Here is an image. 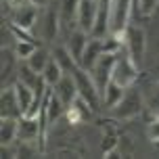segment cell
I'll return each instance as SVG.
<instances>
[{
  "mask_svg": "<svg viewBox=\"0 0 159 159\" xmlns=\"http://www.w3.org/2000/svg\"><path fill=\"white\" fill-rule=\"evenodd\" d=\"M143 109H144V94L138 88L130 86V88H126L121 101L113 107L111 111L117 119H134L143 113Z\"/></svg>",
  "mask_w": 159,
  "mask_h": 159,
  "instance_id": "obj_1",
  "label": "cell"
},
{
  "mask_svg": "<svg viewBox=\"0 0 159 159\" xmlns=\"http://www.w3.org/2000/svg\"><path fill=\"white\" fill-rule=\"evenodd\" d=\"M69 73H71L73 80H75L78 94L82 96L88 105H90V109H92V111H94V109H98V103H101V92H98L96 84L92 82L90 73H86V69H84V67H80V65H75Z\"/></svg>",
  "mask_w": 159,
  "mask_h": 159,
  "instance_id": "obj_2",
  "label": "cell"
},
{
  "mask_svg": "<svg viewBox=\"0 0 159 159\" xmlns=\"http://www.w3.org/2000/svg\"><path fill=\"white\" fill-rule=\"evenodd\" d=\"M117 55H119V52H103V55L98 57V61L92 65V69L88 71L101 94L105 92L107 84H109V82H111V78H113V67H115Z\"/></svg>",
  "mask_w": 159,
  "mask_h": 159,
  "instance_id": "obj_3",
  "label": "cell"
},
{
  "mask_svg": "<svg viewBox=\"0 0 159 159\" xmlns=\"http://www.w3.org/2000/svg\"><path fill=\"white\" fill-rule=\"evenodd\" d=\"M113 82H117L119 86L124 88H130L136 84V80H138V65L132 61V57L128 55H117V61H115V67H113Z\"/></svg>",
  "mask_w": 159,
  "mask_h": 159,
  "instance_id": "obj_4",
  "label": "cell"
},
{
  "mask_svg": "<svg viewBox=\"0 0 159 159\" xmlns=\"http://www.w3.org/2000/svg\"><path fill=\"white\" fill-rule=\"evenodd\" d=\"M111 8H113V0H96V17H94L90 38L105 40L111 34Z\"/></svg>",
  "mask_w": 159,
  "mask_h": 159,
  "instance_id": "obj_5",
  "label": "cell"
},
{
  "mask_svg": "<svg viewBox=\"0 0 159 159\" xmlns=\"http://www.w3.org/2000/svg\"><path fill=\"white\" fill-rule=\"evenodd\" d=\"M124 42H126V50L128 55L132 57V61L136 65L143 63L144 57V48H147V36H144V30L138 27V25H128L126 34H124Z\"/></svg>",
  "mask_w": 159,
  "mask_h": 159,
  "instance_id": "obj_6",
  "label": "cell"
},
{
  "mask_svg": "<svg viewBox=\"0 0 159 159\" xmlns=\"http://www.w3.org/2000/svg\"><path fill=\"white\" fill-rule=\"evenodd\" d=\"M134 11V0H113L111 8V36L121 38L128 30V19Z\"/></svg>",
  "mask_w": 159,
  "mask_h": 159,
  "instance_id": "obj_7",
  "label": "cell"
},
{
  "mask_svg": "<svg viewBox=\"0 0 159 159\" xmlns=\"http://www.w3.org/2000/svg\"><path fill=\"white\" fill-rule=\"evenodd\" d=\"M0 115H2V117H15V119H19L21 115H23V109H21V105H19L15 86H2Z\"/></svg>",
  "mask_w": 159,
  "mask_h": 159,
  "instance_id": "obj_8",
  "label": "cell"
},
{
  "mask_svg": "<svg viewBox=\"0 0 159 159\" xmlns=\"http://www.w3.org/2000/svg\"><path fill=\"white\" fill-rule=\"evenodd\" d=\"M101 151H103L105 157H115L117 151H119V130L113 121H105V126H103Z\"/></svg>",
  "mask_w": 159,
  "mask_h": 159,
  "instance_id": "obj_9",
  "label": "cell"
},
{
  "mask_svg": "<svg viewBox=\"0 0 159 159\" xmlns=\"http://www.w3.org/2000/svg\"><path fill=\"white\" fill-rule=\"evenodd\" d=\"M38 21H40V34H42V38L44 40H55L57 34H59L61 15L57 13L55 8H46Z\"/></svg>",
  "mask_w": 159,
  "mask_h": 159,
  "instance_id": "obj_10",
  "label": "cell"
},
{
  "mask_svg": "<svg viewBox=\"0 0 159 159\" xmlns=\"http://www.w3.org/2000/svg\"><path fill=\"white\" fill-rule=\"evenodd\" d=\"M55 92L59 94V98L63 101V105L69 109L73 103H75V98H78V86H75V80H73L71 73H65L63 78H61V82L55 86Z\"/></svg>",
  "mask_w": 159,
  "mask_h": 159,
  "instance_id": "obj_11",
  "label": "cell"
},
{
  "mask_svg": "<svg viewBox=\"0 0 159 159\" xmlns=\"http://www.w3.org/2000/svg\"><path fill=\"white\" fill-rule=\"evenodd\" d=\"M38 8L36 4H23V7H19L15 8V19H13V23L19 25L21 30H27V32H32L34 30V25H36V21H38L40 17H38Z\"/></svg>",
  "mask_w": 159,
  "mask_h": 159,
  "instance_id": "obj_12",
  "label": "cell"
},
{
  "mask_svg": "<svg viewBox=\"0 0 159 159\" xmlns=\"http://www.w3.org/2000/svg\"><path fill=\"white\" fill-rule=\"evenodd\" d=\"M19 138H21V143L40 140V115L38 117H30V115L19 117Z\"/></svg>",
  "mask_w": 159,
  "mask_h": 159,
  "instance_id": "obj_13",
  "label": "cell"
},
{
  "mask_svg": "<svg viewBox=\"0 0 159 159\" xmlns=\"http://www.w3.org/2000/svg\"><path fill=\"white\" fill-rule=\"evenodd\" d=\"M94 17H96V0H80V8H78V27L84 32H92L94 25Z\"/></svg>",
  "mask_w": 159,
  "mask_h": 159,
  "instance_id": "obj_14",
  "label": "cell"
},
{
  "mask_svg": "<svg viewBox=\"0 0 159 159\" xmlns=\"http://www.w3.org/2000/svg\"><path fill=\"white\" fill-rule=\"evenodd\" d=\"M88 36L90 34L84 32V30H78V32H71V36H69V42H67V48H69V52H71L73 61L75 63H82V55H84V50H86L88 46Z\"/></svg>",
  "mask_w": 159,
  "mask_h": 159,
  "instance_id": "obj_15",
  "label": "cell"
},
{
  "mask_svg": "<svg viewBox=\"0 0 159 159\" xmlns=\"http://www.w3.org/2000/svg\"><path fill=\"white\" fill-rule=\"evenodd\" d=\"M103 55V40H96V38H90L88 40V46L84 50V55H82V63L80 67H84L86 71L92 69V65L98 61V57Z\"/></svg>",
  "mask_w": 159,
  "mask_h": 159,
  "instance_id": "obj_16",
  "label": "cell"
},
{
  "mask_svg": "<svg viewBox=\"0 0 159 159\" xmlns=\"http://www.w3.org/2000/svg\"><path fill=\"white\" fill-rule=\"evenodd\" d=\"M44 107H46V119H48V124H55L57 119L63 115V111L67 109V107L63 105V101L59 98V94L52 92V90H48L46 98H44Z\"/></svg>",
  "mask_w": 159,
  "mask_h": 159,
  "instance_id": "obj_17",
  "label": "cell"
},
{
  "mask_svg": "<svg viewBox=\"0 0 159 159\" xmlns=\"http://www.w3.org/2000/svg\"><path fill=\"white\" fill-rule=\"evenodd\" d=\"M15 136H19V119L2 117V124H0V138H2V144H13Z\"/></svg>",
  "mask_w": 159,
  "mask_h": 159,
  "instance_id": "obj_18",
  "label": "cell"
},
{
  "mask_svg": "<svg viewBox=\"0 0 159 159\" xmlns=\"http://www.w3.org/2000/svg\"><path fill=\"white\" fill-rule=\"evenodd\" d=\"M78 8H80V0H63V2H61V11H59L61 23L67 25V27H69L73 21L78 23Z\"/></svg>",
  "mask_w": 159,
  "mask_h": 159,
  "instance_id": "obj_19",
  "label": "cell"
},
{
  "mask_svg": "<svg viewBox=\"0 0 159 159\" xmlns=\"http://www.w3.org/2000/svg\"><path fill=\"white\" fill-rule=\"evenodd\" d=\"M15 90H17L19 105H21V109H23V115H25V113H27V109L32 107L34 98H36V92H34V88H30L27 84H23L21 80H17V82H15Z\"/></svg>",
  "mask_w": 159,
  "mask_h": 159,
  "instance_id": "obj_20",
  "label": "cell"
},
{
  "mask_svg": "<svg viewBox=\"0 0 159 159\" xmlns=\"http://www.w3.org/2000/svg\"><path fill=\"white\" fill-rule=\"evenodd\" d=\"M124 92H126V88L119 86L117 82L111 80V82L107 84V88H105V92H103V101H105V105H107V109H113V107L121 101Z\"/></svg>",
  "mask_w": 159,
  "mask_h": 159,
  "instance_id": "obj_21",
  "label": "cell"
},
{
  "mask_svg": "<svg viewBox=\"0 0 159 159\" xmlns=\"http://www.w3.org/2000/svg\"><path fill=\"white\" fill-rule=\"evenodd\" d=\"M65 75L63 67L55 61V57L48 61V65L44 67V71H42V78H44V82H46L48 86H57L59 82H61V78Z\"/></svg>",
  "mask_w": 159,
  "mask_h": 159,
  "instance_id": "obj_22",
  "label": "cell"
},
{
  "mask_svg": "<svg viewBox=\"0 0 159 159\" xmlns=\"http://www.w3.org/2000/svg\"><path fill=\"white\" fill-rule=\"evenodd\" d=\"M144 107L151 111V115H159V82L149 84L144 94Z\"/></svg>",
  "mask_w": 159,
  "mask_h": 159,
  "instance_id": "obj_23",
  "label": "cell"
},
{
  "mask_svg": "<svg viewBox=\"0 0 159 159\" xmlns=\"http://www.w3.org/2000/svg\"><path fill=\"white\" fill-rule=\"evenodd\" d=\"M50 59H52V57L48 55V50H44V48H36V50H34V55L27 59V65H30L32 69H36L38 73H42Z\"/></svg>",
  "mask_w": 159,
  "mask_h": 159,
  "instance_id": "obj_24",
  "label": "cell"
},
{
  "mask_svg": "<svg viewBox=\"0 0 159 159\" xmlns=\"http://www.w3.org/2000/svg\"><path fill=\"white\" fill-rule=\"evenodd\" d=\"M19 80H21L23 84H27L30 88H36L38 82L42 80V73H38L36 69H32V67L27 65V61H25V63L19 67Z\"/></svg>",
  "mask_w": 159,
  "mask_h": 159,
  "instance_id": "obj_25",
  "label": "cell"
},
{
  "mask_svg": "<svg viewBox=\"0 0 159 159\" xmlns=\"http://www.w3.org/2000/svg\"><path fill=\"white\" fill-rule=\"evenodd\" d=\"M55 61L61 67H63V71L65 73H69L75 67V61H73V57H71V52H69V48H63V46H59V48H55Z\"/></svg>",
  "mask_w": 159,
  "mask_h": 159,
  "instance_id": "obj_26",
  "label": "cell"
},
{
  "mask_svg": "<svg viewBox=\"0 0 159 159\" xmlns=\"http://www.w3.org/2000/svg\"><path fill=\"white\" fill-rule=\"evenodd\" d=\"M13 67H15V57H13V52L8 48H2V86L13 75Z\"/></svg>",
  "mask_w": 159,
  "mask_h": 159,
  "instance_id": "obj_27",
  "label": "cell"
},
{
  "mask_svg": "<svg viewBox=\"0 0 159 159\" xmlns=\"http://www.w3.org/2000/svg\"><path fill=\"white\" fill-rule=\"evenodd\" d=\"M38 48V42H34V40H17V57L19 59H30L34 55V50Z\"/></svg>",
  "mask_w": 159,
  "mask_h": 159,
  "instance_id": "obj_28",
  "label": "cell"
},
{
  "mask_svg": "<svg viewBox=\"0 0 159 159\" xmlns=\"http://www.w3.org/2000/svg\"><path fill=\"white\" fill-rule=\"evenodd\" d=\"M147 136L151 143H159V115H153L151 121L147 124Z\"/></svg>",
  "mask_w": 159,
  "mask_h": 159,
  "instance_id": "obj_29",
  "label": "cell"
},
{
  "mask_svg": "<svg viewBox=\"0 0 159 159\" xmlns=\"http://www.w3.org/2000/svg\"><path fill=\"white\" fill-rule=\"evenodd\" d=\"M4 2L13 8H19V7H23V4H27V0H4Z\"/></svg>",
  "mask_w": 159,
  "mask_h": 159,
  "instance_id": "obj_30",
  "label": "cell"
},
{
  "mask_svg": "<svg viewBox=\"0 0 159 159\" xmlns=\"http://www.w3.org/2000/svg\"><path fill=\"white\" fill-rule=\"evenodd\" d=\"M30 4H36V7H48L50 4V0H27Z\"/></svg>",
  "mask_w": 159,
  "mask_h": 159,
  "instance_id": "obj_31",
  "label": "cell"
}]
</instances>
